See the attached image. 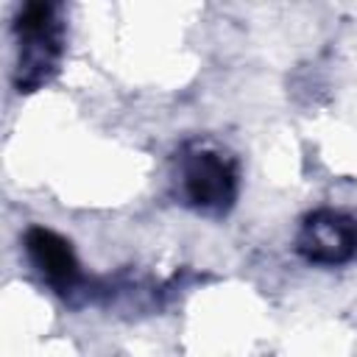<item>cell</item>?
<instances>
[{
    "instance_id": "cell-2",
    "label": "cell",
    "mask_w": 357,
    "mask_h": 357,
    "mask_svg": "<svg viewBox=\"0 0 357 357\" xmlns=\"http://www.w3.org/2000/svg\"><path fill=\"white\" fill-rule=\"evenodd\" d=\"M17 75L22 89H33L47 81L61 56V25L56 20V6L31 3L22 8L17 22Z\"/></svg>"
},
{
    "instance_id": "cell-3",
    "label": "cell",
    "mask_w": 357,
    "mask_h": 357,
    "mask_svg": "<svg viewBox=\"0 0 357 357\" xmlns=\"http://www.w3.org/2000/svg\"><path fill=\"white\" fill-rule=\"evenodd\" d=\"M296 251L310 265H346L357 257V220L340 209H315L298 226Z\"/></svg>"
},
{
    "instance_id": "cell-1",
    "label": "cell",
    "mask_w": 357,
    "mask_h": 357,
    "mask_svg": "<svg viewBox=\"0 0 357 357\" xmlns=\"http://www.w3.org/2000/svg\"><path fill=\"white\" fill-rule=\"evenodd\" d=\"M237 162L218 148H190L178 162L184 201L206 215H223L237 198Z\"/></svg>"
},
{
    "instance_id": "cell-4",
    "label": "cell",
    "mask_w": 357,
    "mask_h": 357,
    "mask_svg": "<svg viewBox=\"0 0 357 357\" xmlns=\"http://www.w3.org/2000/svg\"><path fill=\"white\" fill-rule=\"evenodd\" d=\"M25 248H28L33 268L42 273V279L47 284H53L61 293L73 290V284L78 282V259L61 234L42 229V226H33L25 234Z\"/></svg>"
}]
</instances>
